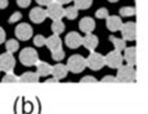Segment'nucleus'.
<instances>
[{"label":"nucleus","instance_id":"f257e3e1","mask_svg":"<svg viewBox=\"0 0 148 114\" xmlns=\"http://www.w3.org/2000/svg\"><path fill=\"white\" fill-rule=\"evenodd\" d=\"M117 75L116 79L117 83H129L134 81L136 78V72L133 69V66H130L127 63L126 66H121L117 68Z\"/></svg>","mask_w":148,"mask_h":114},{"label":"nucleus","instance_id":"f03ea898","mask_svg":"<svg viewBox=\"0 0 148 114\" xmlns=\"http://www.w3.org/2000/svg\"><path fill=\"white\" fill-rule=\"evenodd\" d=\"M19 60L23 66L32 67V66L37 65V62L39 61V57H38V54L33 48H25L20 53Z\"/></svg>","mask_w":148,"mask_h":114},{"label":"nucleus","instance_id":"7ed1b4c3","mask_svg":"<svg viewBox=\"0 0 148 114\" xmlns=\"http://www.w3.org/2000/svg\"><path fill=\"white\" fill-rule=\"evenodd\" d=\"M87 67L86 59L84 58L82 55H73L68 59V63H67V68L72 73H80L85 70Z\"/></svg>","mask_w":148,"mask_h":114},{"label":"nucleus","instance_id":"20e7f679","mask_svg":"<svg viewBox=\"0 0 148 114\" xmlns=\"http://www.w3.org/2000/svg\"><path fill=\"white\" fill-rule=\"evenodd\" d=\"M86 63L87 67L90 68L93 71H97L99 69H102L104 66L106 65L105 63V56H103L102 54L99 53H95L93 52L91 53L88 58L86 59Z\"/></svg>","mask_w":148,"mask_h":114},{"label":"nucleus","instance_id":"39448f33","mask_svg":"<svg viewBox=\"0 0 148 114\" xmlns=\"http://www.w3.org/2000/svg\"><path fill=\"white\" fill-rule=\"evenodd\" d=\"M47 11V15L48 17H50L53 20H58V19H62L64 16H65V9L62 6V4L58 2H54L53 1L51 4L48 5V9Z\"/></svg>","mask_w":148,"mask_h":114},{"label":"nucleus","instance_id":"423d86ee","mask_svg":"<svg viewBox=\"0 0 148 114\" xmlns=\"http://www.w3.org/2000/svg\"><path fill=\"white\" fill-rule=\"evenodd\" d=\"M105 63L111 69H117L120 68L123 63V56L121 55L119 51H112L109 52L105 56Z\"/></svg>","mask_w":148,"mask_h":114},{"label":"nucleus","instance_id":"0eeeda50","mask_svg":"<svg viewBox=\"0 0 148 114\" xmlns=\"http://www.w3.org/2000/svg\"><path fill=\"white\" fill-rule=\"evenodd\" d=\"M121 31H122V36H123L124 40H129V41L134 40L136 37V22L128 21L126 23H123L122 28H121Z\"/></svg>","mask_w":148,"mask_h":114},{"label":"nucleus","instance_id":"6e6552de","mask_svg":"<svg viewBox=\"0 0 148 114\" xmlns=\"http://www.w3.org/2000/svg\"><path fill=\"white\" fill-rule=\"evenodd\" d=\"M15 67V58L12 53H4L0 55V70L4 72H12Z\"/></svg>","mask_w":148,"mask_h":114},{"label":"nucleus","instance_id":"1a4fd4ad","mask_svg":"<svg viewBox=\"0 0 148 114\" xmlns=\"http://www.w3.org/2000/svg\"><path fill=\"white\" fill-rule=\"evenodd\" d=\"M15 35L20 40H29L33 35V30L28 23H20L15 29Z\"/></svg>","mask_w":148,"mask_h":114},{"label":"nucleus","instance_id":"9d476101","mask_svg":"<svg viewBox=\"0 0 148 114\" xmlns=\"http://www.w3.org/2000/svg\"><path fill=\"white\" fill-rule=\"evenodd\" d=\"M65 42L70 49H77L83 44V37L76 32H70L66 36Z\"/></svg>","mask_w":148,"mask_h":114},{"label":"nucleus","instance_id":"9b49d317","mask_svg":"<svg viewBox=\"0 0 148 114\" xmlns=\"http://www.w3.org/2000/svg\"><path fill=\"white\" fill-rule=\"evenodd\" d=\"M47 11L41 8H34L30 12V19L34 23H41L47 18Z\"/></svg>","mask_w":148,"mask_h":114},{"label":"nucleus","instance_id":"f8f14e48","mask_svg":"<svg viewBox=\"0 0 148 114\" xmlns=\"http://www.w3.org/2000/svg\"><path fill=\"white\" fill-rule=\"evenodd\" d=\"M79 29L80 31L86 34L92 33L95 29V21L91 17H84L79 21Z\"/></svg>","mask_w":148,"mask_h":114},{"label":"nucleus","instance_id":"ddd939ff","mask_svg":"<svg viewBox=\"0 0 148 114\" xmlns=\"http://www.w3.org/2000/svg\"><path fill=\"white\" fill-rule=\"evenodd\" d=\"M46 46H48V49L51 52H54V51L62 49V40H60L58 35L54 34L46 39Z\"/></svg>","mask_w":148,"mask_h":114},{"label":"nucleus","instance_id":"4468645a","mask_svg":"<svg viewBox=\"0 0 148 114\" xmlns=\"http://www.w3.org/2000/svg\"><path fill=\"white\" fill-rule=\"evenodd\" d=\"M106 25H107L108 30H110L112 32H116L119 30H121L122 25H123V22H122V19L119 16H108Z\"/></svg>","mask_w":148,"mask_h":114},{"label":"nucleus","instance_id":"2eb2a0df","mask_svg":"<svg viewBox=\"0 0 148 114\" xmlns=\"http://www.w3.org/2000/svg\"><path fill=\"white\" fill-rule=\"evenodd\" d=\"M97 44H99V38L96 37L95 35L91 34V33L87 34L83 38V46H85V48L90 50V51H94Z\"/></svg>","mask_w":148,"mask_h":114},{"label":"nucleus","instance_id":"dca6fc26","mask_svg":"<svg viewBox=\"0 0 148 114\" xmlns=\"http://www.w3.org/2000/svg\"><path fill=\"white\" fill-rule=\"evenodd\" d=\"M68 68L67 66L62 65V63H57V65L53 66L52 67V72L51 74L53 75V77H55L57 79H62V78H65L68 74Z\"/></svg>","mask_w":148,"mask_h":114},{"label":"nucleus","instance_id":"f3484780","mask_svg":"<svg viewBox=\"0 0 148 114\" xmlns=\"http://www.w3.org/2000/svg\"><path fill=\"white\" fill-rule=\"evenodd\" d=\"M39 81V75L34 72H25L18 77V83H36Z\"/></svg>","mask_w":148,"mask_h":114},{"label":"nucleus","instance_id":"a211bd4d","mask_svg":"<svg viewBox=\"0 0 148 114\" xmlns=\"http://www.w3.org/2000/svg\"><path fill=\"white\" fill-rule=\"evenodd\" d=\"M124 58L127 61V63L130 66H134L136 63V46H130L125 49Z\"/></svg>","mask_w":148,"mask_h":114},{"label":"nucleus","instance_id":"6ab92c4d","mask_svg":"<svg viewBox=\"0 0 148 114\" xmlns=\"http://www.w3.org/2000/svg\"><path fill=\"white\" fill-rule=\"evenodd\" d=\"M36 66H37V74L39 75V76L46 77L51 74V72H52V67L49 63H47V62L38 61Z\"/></svg>","mask_w":148,"mask_h":114},{"label":"nucleus","instance_id":"aec40b11","mask_svg":"<svg viewBox=\"0 0 148 114\" xmlns=\"http://www.w3.org/2000/svg\"><path fill=\"white\" fill-rule=\"evenodd\" d=\"M109 40H110L112 44L114 46V49L121 52V51H123L125 50V46H126V43H125V40L124 39H121V38H117V37H114V36H110L109 37Z\"/></svg>","mask_w":148,"mask_h":114},{"label":"nucleus","instance_id":"412c9836","mask_svg":"<svg viewBox=\"0 0 148 114\" xmlns=\"http://www.w3.org/2000/svg\"><path fill=\"white\" fill-rule=\"evenodd\" d=\"M52 31H53V33L56 35L62 34V32L65 31V23H64L60 19H58V20H53Z\"/></svg>","mask_w":148,"mask_h":114},{"label":"nucleus","instance_id":"4be33fe9","mask_svg":"<svg viewBox=\"0 0 148 114\" xmlns=\"http://www.w3.org/2000/svg\"><path fill=\"white\" fill-rule=\"evenodd\" d=\"M65 16L70 20H73L78 16V9L76 6H69L68 9H65Z\"/></svg>","mask_w":148,"mask_h":114},{"label":"nucleus","instance_id":"5701e85b","mask_svg":"<svg viewBox=\"0 0 148 114\" xmlns=\"http://www.w3.org/2000/svg\"><path fill=\"white\" fill-rule=\"evenodd\" d=\"M5 49L8 52L14 53L19 49V43L17 40L15 39H10L9 41H6L5 43Z\"/></svg>","mask_w":148,"mask_h":114},{"label":"nucleus","instance_id":"b1692460","mask_svg":"<svg viewBox=\"0 0 148 114\" xmlns=\"http://www.w3.org/2000/svg\"><path fill=\"white\" fill-rule=\"evenodd\" d=\"M73 1L78 10H87L92 4V0H73Z\"/></svg>","mask_w":148,"mask_h":114},{"label":"nucleus","instance_id":"393cba45","mask_svg":"<svg viewBox=\"0 0 148 114\" xmlns=\"http://www.w3.org/2000/svg\"><path fill=\"white\" fill-rule=\"evenodd\" d=\"M120 14L123 17H130L136 14V9L132 6H123L120 10Z\"/></svg>","mask_w":148,"mask_h":114},{"label":"nucleus","instance_id":"a878e982","mask_svg":"<svg viewBox=\"0 0 148 114\" xmlns=\"http://www.w3.org/2000/svg\"><path fill=\"white\" fill-rule=\"evenodd\" d=\"M2 83H18V77L14 75L12 72H8L4 77L2 78Z\"/></svg>","mask_w":148,"mask_h":114},{"label":"nucleus","instance_id":"bb28decb","mask_svg":"<svg viewBox=\"0 0 148 114\" xmlns=\"http://www.w3.org/2000/svg\"><path fill=\"white\" fill-rule=\"evenodd\" d=\"M52 58L56 61H60L65 58V52L62 51V49L54 51V52H52Z\"/></svg>","mask_w":148,"mask_h":114},{"label":"nucleus","instance_id":"cd10ccee","mask_svg":"<svg viewBox=\"0 0 148 114\" xmlns=\"http://www.w3.org/2000/svg\"><path fill=\"white\" fill-rule=\"evenodd\" d=\"M95 16L97 17V18H99V19L107 18V17H108V11H107V9H105V8L99 9L97 11H96Z\"/></svg>","mask_w":148,"mask_h":114},{"label":"nucleus","instance_id":"c85d7f7f","mask_svg":"<svg viewBox=\"0 0 148 114\" xmlns=\"http://www.w3.org/2000/svg\"><path fill=\"white\" fill-rule=\"evenodd\" d=\"M34 44L36 46H42L46 44V38L42 35H37L34 38Z\"/></svg>","mask_w":148,"mask_h":114},{"label":"nucleus","instance_id":"c756f323","mask_svg":"<svg viewBox=\"0 0 148 114\" xmlns=\"http://www.w3.org/2000/svg\"><path fill=\"white\" fill-rule=\"evenodd\" d=\"M80 83H97V80H96L95 77H93V76H85L80 79Z\"/></svg>","mask_w":148,"mask_h":114},{"label":"nucleus","instance_id":"7c9ffc66","mask_svg":"<svg viewBox=\"0 0 148 114\" xmlns=\"http://www.w3.org/2000/svg\"><path fill=\"white\" fill-rule=\"evenodd\" d=\"M20 19H21V14L19 12H15L14 14L11 15V17H10V19H9V22L10 23H14V22H17L18 20H20Z\"/></svg>","mask_w":148,"mask_h":114},{"label":"nucleus","instance_id":"2f4dec72","mask_svg":"<svg viewBox=\"0 0 148 114\" xmlns=\"http://www.w3.org/2000/svg\"><path fill=\"white\" fill-rule=\"evenodd\" d=\"M102 83H117V79H116V77L111 76V75H107V76H105V77H104V78L102 79Z\"/></svg>","mask_w":148,"mask_h":114},{"label":"nucleus","instance_id":"473e14b6","mask_svg":"<svg viewBox=\"0 0 148 114\" xmlns=\"http://www.w3.org/2000/svg\"><path fill=\"white\" fill-rule=\"evenodd\" d=\"M17 4L20 8H28L31 4V0H17Z\"/></svg>","mask_w":148,"mask_h":114},{"label":"nucleus","instance_id":"72a5a7b5","mask_svg":"<svg viewBox=\"0 0 148 114\" xmlns=\"http://www.w3.org/2000/svg\"><path fill=\"white\" fill-rule=\"evenodd\" d=\"M54 0H36V2L38 3V4H40V5H49V4H51V3L53 2Z\"/></svg>","mask_w":148,"mask_h":114},{"label":"nucleus","instance_id":"f704fd0d","mask_svg":"<svg viewBox=\"0 0 148 114\" xmlns=\"http://www.w3.org/2000/svg\"><path fill=\"white\" fill-rule=\"evenodd\" d=\"M4 40H5V32L0 27V44L2 42H4Z\"/></svg>","mask_w":148,"mask_h":114},{"label":"nucleus","instance_id":"c9c22d12","mask_svg":"<svg viewBox=\"0 0 148 114\" xmlns=\"http://www.w3.org/2000/svg\"><path fill=\"white\" fill-rule=\"evenodd\" d=\"M8 4H9L8 0H0V9H5Z\"/></svg>","mask_w":148,"mask_h":114},{"label":"nucleus","instance_id":"e433bc0d","mask_svg":"<svg viewBox=\"0 0 148 114\" xmlns=\"http://www.w3.org/2000/svg\"><path fill=\"white\" fill-rule=\"evenodd\" d=\"M57 81H58V79H57V78H55V77H54V78H51V79H47L46 80L47 83H57Z\"/></svg>","mask_w":148,"mask_h":114},{"label":"nucleus","instance_id":"4c0bfd02","mask_svg":"<svg viewBox=\"0 0 148 114\" xmlns=\"http://www.w3.org/2000/svg\"><path fill=\"white\" fill-rule=\"evenodd\" d=\"M54 1H56V2L60 3V4H64V3H68V2H70V1H72V0H54Z\"/></svg>","mask_w":148,"mask_h":114},{"label":"nucleus","instance_id":"58836bf2","mask_svg":"<svg viewBox=\"0 0 148 114\" xmlns=\"http://www.w3.org/2000/svg\"><path fill=\"white\" fill-rule=\"evenodd\" d=\"M109 2H116V1H119V0H108Z\"/></svg>","mask_w":148,"mask_h":114}]
</instances>
